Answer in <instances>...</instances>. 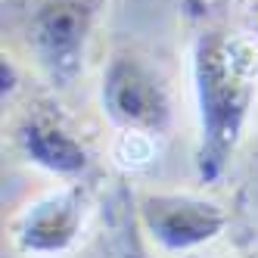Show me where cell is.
I'll return each instance as SVG.
<instances>
[{
	"instance_id": "cell-1",
	"label": "cell",
	"mask_w": 258,
	"mask_h": 258,
	"mask_svg": "<svg viewBox=\"0 0 258 258\" xmlns=\"http://www.w3.org/2000/svg\"><path fill=\"white\" fill-rule=\"evenodd\" d=\"M196 103V174L218 180L243 140L258 97V38L246 31L206 28L190 53Z\"/></svg>"
},
{
	"instance_id": "cell-7",
	"label": "cell",
	"mask_w": 258,
	"mask_h": 258,
	"mask_svg": "<svg viewBox=\"0 0 258 258\" xmlns=\"http://www.w3.org/2000/svg\"><path fill=\"white\" fill-rule=\"evenodd\" d=\"M0 78H4V100L16 90V66L10 56H4V62H0Z\"/></svg>"
},
{
	"instance_id": "cell-8",
	"label": "cell",
	"mask_w": 258,
	"mask_h": 258,
	"mask_svg": "<svg viewBox=\"0 0 258 258\" xmlns=\"http://www.w3.org/2000/svg\"><path fill=\"white\" fill-rule=\"evenodd\" d=\"M121 258H150V255H146V252H143L137 243H131V246L124 249V255H121Z\"/></svg>"
},
{
	"instance_id": "cell-3",
	"label": "cell",
	"mask_w": 258,
	"mask_h": 258,
	"mask_svg": "<svg viewBox=\"0 0 258 258\" xmlns=\"http://www.w3.org/2000/svg\"><path fill=\"white\" fill-rule=\"evenodd\" d=\"M100 16V0H41L25 25V44L53 87H69L81 75Z\"/></svg>"
},
{
	"instance_id": "cell-5",
	"label": "cell",
	"mask_w": 258,
	"mask_h": 258,
	"mask_svg": "<svg viewBox=\"0 0 258 258\" xmlns=\"http://www.w3.org/2000/svg\"><path fill=\"white\" fill-rule=\"evenodd\" d=\"M87 227V193L81 183L50 190L13 218L10 239L28 258H62L75 252Z\"/></svg>"
},
{
	"instance_id": "cell-4",
	"label": "cell",
	"mask_w": 258,
	"mask_h": 258,
	"mask_svg": "<svg viewBox=\"0 0 258 258\" xmlns=\"http://www.w3.org/2000/svg\"><path fill=\"white\" fill-rule=\"evenodd\" d=\"M137 224L165 252H193L227 230L230 215L196 193H146L137 202Z\"/></svg>"
},
{
	"instance_id": "cell-6",
	"label": "cell",
	"mask_w": 258,
	"mask_h": 258,
	"mask_svg": "<svg viewBox=\"0 0 258 258\" xmlns=\"http://www.w3.org/2000/svg\"><path fill=\"white\" fill-rule=\"evenodd\" d=\"M16 146L34 168H41L53 177H62L69 183L84 177L90 168L87 143L59 115H53L50 109H31L19 118Z\"/></svg>"
},
{
	"instance_id": "cell-2",
	"label": "cell",
	"mask_w": 258,
	"mask_h": 258,
	"mask_svg": "<svg viewBox=\"0 0 258 258\" xmlns=\"http://www.w3.org/2000/svg\"><path fill=\"white\" fill-rule=\"evenodd\" d=\"M100 106L121 134L156 137L168 131L174 118L171 90L159 69L131 50H118L106 62L100 78Z\"/></svg>"
}]
</instances>
